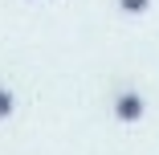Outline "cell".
Instances as JSON below:
<instances>
[{
	"label": "cell",
	"instance_id": "3957f363",
	"mask_svg": "<svg viewBox=\"0 0 159 155\" xmlns=\"http://www.w3.org/2000/svg\"><path fill=\"white\" fill-rule=\"evenodd\" d=\"M118 4H122V8H126V12H143V8H147V4H151V0H118Z\"/></svg>",
	"mask_w": 159,
	"mask_h": 155
},
{
	"label": "cell",
	"instance_id": "6da1fadb",
	"mask_svg": "<svg viewBox=\"0 0 159 155\" xmlns=\"http://www.w3.org/2000/svg\"><path fill=\"white\" fill-rule=\"evenodd\" d=\"M114 114H118L122 122H135V118H143V98H139V94H122V98L114 102Z\"/></svg>",
	"mask_w": 159,
	"mask_h": 155
},
{
	"label": "cell",
	"instance_id": "7a4b0ae2",
	"mask_svg": "<svg viewBox=\"0 0 159 155\" xmlns=\"http://www.w3.org/2000/svg\"><path fill=\"white\" fill-rule=\"evenodd\" d=\"M8 114H12V94L0 90V118H8Z\"/></svg>",
	"mask_w": 159,
	"mask_h": 155
}]
</instances>
